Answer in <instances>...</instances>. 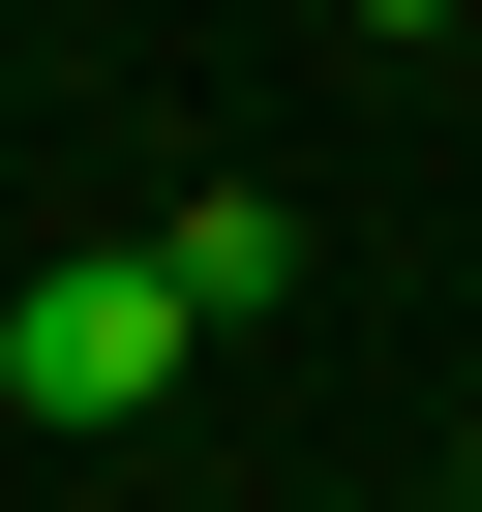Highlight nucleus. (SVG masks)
I'll return each instance as SVG.
<instances>
[{
    "instance_id": "nucleus-1",
    "label": "nucleus",
    "mask_w": 482,
    "mask_h": 512,
    "mask_svg": "<svg viewBox=\"0 0 482 512\" xmlns=\"http://www.w3.org/2000/svg\"><path fill=\"white\" fill-rule=\"evenodd\" d=\"M211 332H181V272H151V241H91V272H31V302H0V392H31V422H151Z\"/></svg>"
},
{
    "instance_id": "nucleus-2",
    "label": "nucleus",
    "mask_w": 482,
    "mask_h": 512,
    "mask_svg": "<svg viewBox=\"0 0 482 512\" xmlns=\"http://www.w3.org/2000/svg\"><path fill=\"white\" fill-rule=\"evenodd\" d=\"M151 272H181V332H272V302H302V211H272V181H181Z\"/></svg>"
},
{
    "instance_id": "nucleus-3",
    "label": "nucleus",
    "mask_w": 482,
    "mask_h": 512,
    "mask_svg": "<svg viewBox=\"0 0 482 512\" xmlns=\"http://www.w3.org/2000/svg\"><path fill=\"white\" fill-rule=\"evenodd\" d=\"M422 512H482V482H422Z\"/></svg>"
}]
</instances>
